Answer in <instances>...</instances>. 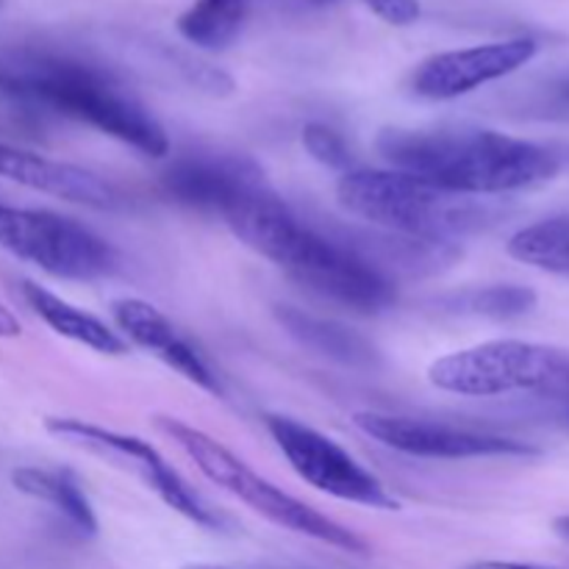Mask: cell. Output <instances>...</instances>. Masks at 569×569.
<instances>
[{
    "instance_id": "1",
    "label": "cell",
    "mask_w": 569,
    "mask_h": 569,
    "mask_svg": "<svg viewBox=\"0 0 569 569\" xmlns=\"http://www.w3.org/2000/svg\"><path fill=\"white\" fill-rule=\"evenodd\" d=\"M376 148L395 170L465 198L522 192L565 170L559 148L489 128H383Z\"/></svg>"
},
{
    "instance_id": "2",
    "label": "cell",
    "mask_w": 569,
    "mask_h": 569,
    "mask_svg": "<svg viewBox=\"0 0 569 569\" xmlns=\"http://www.w3.org/2000/svg\"><path fill=\"white\" fill-rule=\"evenodd\" d=\"M0 94L33 111L67 117L128 144L148 159H167L161 122L100 67L48 50H3Z\"/></svg>"
},
{
    "instance_id": "3",
    "label": "cell",
    "mask_w": 569,
    "mask_h": 569,
    "mask_svg": "<svg viewBox=\"0 0 569 569\" xmlns=\"http://www.w3.org/2000/svg\"><path fill=\"white\" fill-rule=\"evenodd\" d=\"M226 226L239 242L281 267L300 287L345 309L376 315L398 298L395 283L372 261L306 226L276 189L233 211Z\"/></svg>"
},
{
    "instance_id": "4",
    "label": "cell",
    "mask_w": 569,
    "mask_h": 569,
    "mask_svg": "<svg viewBox=\"0 0 569 569\" xmlns=\"http://www.w3.org/2000/svg\"><path fill=\"white\" fill-rule=\"evenodd\" d=\"M337 200L350 217H359L372 228L437 248L498 220V211L478 198L453 194L400 170L342 172Z\"/></svg>"
},
{
    "instance_id": "5",
    "label": "cell",
    "mask_w": 569,
    "mask_h": 569,
    "mask_svg": "<svg viewBox=\"0 0 569 569\" xmlns=\"http://www.w3.org/2000/svg\"><path fill=\"white\" fill-rule=\"evenodd\" d=\"M156 428L181 448V453L198 467V472L206 481L220 487L222 492L233 495L239 503L253 509L256 515L264 517L272 526L300 533V537H309L315 542L328 545V548L345 550V553H370V542L365 537L345 528L342 522L326 517L322 511L311 509L303 500L283 492L281 487H276L264 476L250 470L248 461L239 459L233 450H228L226 445L217 442L214 437H209L200 428L189 426V422L178 420V417H156Z\"/></svg>"
},
{
    "instance_id": "6",
    "label": "cell",
    "mask_w": 569,
    "mask_h": 569,
    "mask_svg": "<svg viewBox=\"0 0 569 569\" xmlns=\"http://www.w3.org/2000/svg\"><path fill=\"white\" fill-rule=\"evenodd\" d=\"M428 381L461 398L539 395L569 403V353L522 339H492L439 356L428 367Z\"/></svg>"
},
{
    "instance_id": "7",
    "label": "cell",
    "mask_w": 569,
    "mask_h": 569,
    "mask_svg": "<svg viewBox=\"0 0 569 569\" xmlns=\"http://www.w3.org/2000/svg\"><path fill=\"white\" fill-rule=\"evenodd\" d=\"M0 248L67 281H94L120 264L117 250L72 217L9 203H0Z\"/></svg>"
},
{
    "instance_id": "8",
    "label": "cell",
    "mask_w": 569,
    "mask_h": 569,
    "mask_svg": "<svg viewBox=\"0 0 569 569\" xmlns=\"http://www.w3.org/2000/svg\"><path fill=\"white\" fill-rule=\"evenodd\" d=\"M44 431L50 437L61 439V442L72 445V448H81L87 453H94L100 459H109L114 465L131 470L133 476L142 478L144 487L159 495L167 509L187 517L194 526L206 528V531H226L228 528V522L144 439L131 437V433L111 431V428L94 426V422L78 420V417H48L44 420Z\"/></svg>"
},
{
    "instance_id": "9",
    "label": "cell",
    "mask_w": 569,
    "mask_h": 569,
    "mask_svg": "<svg viewBox=\"0 0 569 569\" xmlns=\"http://www.w3.org/2000/svg\"><path fill=\"white\" fill-rule=\"evenodd\" d=\"M267 431L289 467L298 472L300 481L315 487L317 492L342 500V503L365 506V509H400L398 498L383 487L381 478L372 476L337 439L287 415L267 417Z\"/></svg>"
},
{
    "instance_id": "10",
    "label": "cell",
    "mask_w": 569,
    "mask_h": 569,
    "mask_svg": "<svg viewBox=\"0 0 569 569\" xmlns=\"http://www.w3.org/2000/svg\"><path fill=\"white\" fill-rule=\"evenodd\" d=\"M353 426L365 437L383 445V448L411 456V459L467 461L503 459V456L506 459H531V456H539V450L533 445L522 442V439L472 431V428L448 426V422L420 420V417L359 411L353 417Z\"/></svg>"
},
{
    "instance_id": "11",
    "label": "cell",
    "mask_w": 569,
    "mask_h": 569,
    "mask_svg": "<svg viewBox=\"0 0 569 569\" xmlns=\"http://www.w3.org/2000/svg\"><path fill=\"white\" fill-rule=\"evenodd\" d=\"M161 187L178 203L222 222L250 200L272 192L264 170L248 156H183L164 170Z\"/></svg>"
},
{
    "instance_id": "12",
    "label": "cell",
    "mask_w": 569,
    "mask_h": 569,
    "mask_svg": "<svg viewBox=\"0 0 569 569\" xmlns=\"http://www.w3.org/2000/svg\"><path fill=\"white\" fill-rule=\"evenodd\" d=\"M539 44L528 37L433 53L411 72V92L422 100H456L487 83L511 76L537 56Z\"/></svg>"
},
{
    "instance_id": "13",
    "label": "cell",
    "mask_w": 569,
    "mask_h": 569,
    "mask_svg": "<svg viewBox=\"0 0 569 569\" xmlns=\"http://www.w3.org/2000/svg\"><path fill=\"white\" fill-rule=\"evenodd\" d=\"M109 311L117 326V333L126 342L137 345L144 353L164 361L170 370H176L178 376H183L194 387L206 389L211 395H222L217 372L198 353V348L172 326V320L164 311H159L153 303L142 298H117L111 300Z\"/></svg>"
},
{
    "instance_id": "14",
    "label": "cell",
    "mask_w": 569,
    "mask_h": 569,
    "mask_svg": "<svg viewBox=\"0 0 569 569\" xmlns=\"http://www.w3.org/2000/svg\"><path fill=\"white\" fill-rule=\"evenodd\" d=\"M0 178L31 192L50 194L64 203L87 206L94 211H114L126 203L114 183L100 178L98 172L83 170L70 161L48 159L9 142H0Z\"/></svg>"
},
{
    "instance_id": "15",
    "label": "cell",
    "mask_w": 569,
    "mask_h": 569,
    "mask_svg": "<svg viewBox=\"0 0 569 569\" xmlns=\"http://www.w3.org/2000/svg\"><path fill=\"white\" fill-rule=\"evenodd\" d=\"M276 320L295 342L322 359H331L345 367H372L378 361L376 345L342 322L309 315L298 306H276Z\"/></svg>"
},
{
    "instance_id": "16",
    "label": "cell",
    "mask_w": 569,
    "mask_h": 569,
    "mask_svg": "<svg viewBox=\"0 0 569 569\" xmlns=\"http://www.w3.org/2000/svg\"><path fill=\"white\" fill-rule=\"evenodd\" d=\"M20 295L28 303V309H31L50 331L59 333V337L70 339V342L76 345H83V348L103 356H122L128 350L126 339L117 331H111L100 317L78 309V306L59 298V295L50 292V289L39 287V283L33 281H22Z\"/></svg>"
},
{
    "instance_id": "17",
    "label": "cell",
    "mask_w": 569,
    "mask_h": 569,
    "mask_svg": "<svg viewBox=\"0 0 569 569\" xmlns=\"http://www.w3.org/2000/svg\"><path fill=\"white\" fill-rule=\"evenodd\" d=\"M11 483H14L17 492L53 506L83 537L98 533V517H94L92 503H89L87 492H83L81 481H78L72 470H59V467H17L11 472Z\"/></svg>"
},
{
    "instance_id": "18",
    "label": "cell",
    "mask_w": 569,
    "mask_h": 569,
    "mask_svg": "<svg viewBox=\"0 0 569 569\" xmlns=\"http://www.w3.org/2000/svg\"><path fill=\"white\" fill-rule=\"evenodd\" d=\"M253 0H194L176 28L189 44L200 50H226L237 42L248 22Z\"/></svg>"
},
{
    "instance_id": "19",
    "label": "cell",
    "mask_w": 569,
    "mask_h": 569,
    "mask_svg": "<svg viewBox=\"0 0 569 569\" xmlns=\"http://www.w3.org/2000/svg\"><path fill=\"white\" fill-rule=\"evenodd\" d=\"M509 256L522 264L539 267L553 276L569 278V222L567 217L537 222L509 239Z\"/></svg>"
},
{
    "instance_id": "20",
    "label": "cell",
    "mask_w": 569,
    "mask_h": 569,
    "mask_svg": "<svg viewBox=\"0 0 569 569\" xmlns=\"http://www.w3.org/2000/svg\"><path fill=\"white\" fill-rule=\"evenodd\" d=\"M453 309L461 315L487 317V320H515V317L528 315L537 306V292L528 287H515V283H503V287H481L470 289L465 295H456Z\"/></svg>"
},
{
    "instance_id": "21",
    "label": "cell",
    "mask_w": 569,
    "mask_h": 569,
    "mask_svg": "<svg viewBox=\"0 0 569 569\" xmlns=\"http://www.w3.org/2000/svg\"><path fill=\"white\" fill-rule=\"evenodd\" d=\"M303 139V148L309 150V156L315 161H320L328 170H350V150L348 142L342 139V133L333 131L331 126H322V122H309L300 133Z\"/></svg>"
},
{
    "instance_id": "22",
    "label": "cell",
    "mask_w": 569,
    "mask_h": 569,
    "mask_svg": "<svg viewBox=\"0 0 569 569\" xmlns=\"http://www.w3.org/2000/svg\"><path fill=\"white\" fill-rule=\"evenodd\" d=\"M365 6L372 14L381 17L383 22L398 28L415 26L422 14L420 0H365Z\"/></svg>"
},
{
    "instance_id": "23",
    "label": "cell",
    "mask_w": 569,
    "mask_h": 569,
    "mask_svg": "<svg viewBox=\"0 0 569 569\" xmlns=\"http://www.w3.org/2000/svg\"><path fill=\"white\" fill-rule=\"evenodd\" d=\"M545 117H556V120H569V78L556 83L539 103Z\"/></svg>"
},
{
    "instance_id": "24",
    "label": "cell",
    "mask_w": 569,
    "mask_h": 569,
    "mask_svg": "<svg viewBox=\"0 0 569 569\" xmlns=\"http://www.w3.org/2000/svg\"><path fill=\"white\" fill-rule=\"evenodd\" d=\"M461 569H561L548 565H526V561H472Z\"/></svg>"
},
{
    "instance_id": "25",
    "label": "cell",
    "mask_w": 569,
    "mask_h": 569,
    "mask_svg": "<svg viewBox=\"0 0 569 569\" xmlns=\"http://www.w3.org/2000/svg\"><path fill=\"white\" fill-rule=\"evenodd\" d=\"M0 337L3 339L20 337V320H17L6 306H0Z\"/></svg>"
},
{
    "instance_id": "26",
    "label": "cell",
    "mask_w": 569,
    "mask_h": 569,
    "mask_svg": "<svg viewBox=\"0 0 569 569\" xmlns=\"http://www.w3.org/2000/svg\"><path fill=\"white\" fill-rule=\"evenodd\" d=\"M553 531L559 533V537L565 539V542L569 545V515H565V517H556V520H553Z\"/></svg>"
},
{
    "instance_id": "27",
    "label": "cell",
    "mask_w": 569,
    "mask_h": 569,
    "mask_svg": "<svg viewBox=\"0 0 569 569\" xmlns=\"http://www.w3.org/2000/svg\"><path fill=\"white\" fill-rule=\"evenodd\" d=\"M181 569H231V567H220V565H187Z\"/></svg>"
},
{
    "instance_id": "28",
    "label": "cell",
    "mask_w": 569,
    "mask_h": 569,
    "mask_svg": "<svg viewBox=\"0 0 569 569\" xmlns=\"http://www.w3.org/2000/svg\"><path fill=\"white\" fill-rule=\"evenodd\" d=\"M567 222H569V217H567Z\"/></svg>"
}]
</instances>
